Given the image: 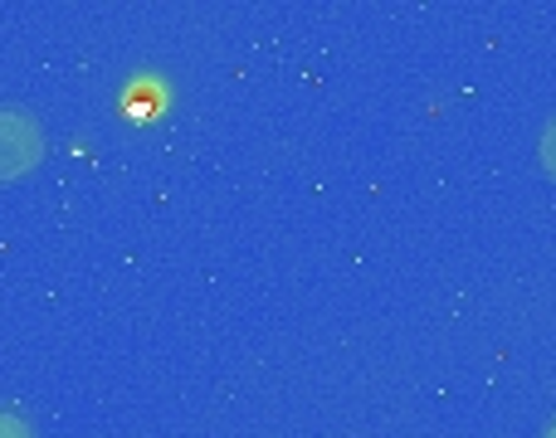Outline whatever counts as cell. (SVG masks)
<instances>
[{
  "instance_id": "2",
  "label": "cell",
  "mask_w": 556,
  "mask_h": 438,
  "mask_svg": "<svg viewBox=\"0 0 556 438\" xmlns=\"http://www.w3.org/2000/svg\"><path fill=\"white\" fill-rule=\"evenodd\" d=\"M0 438H29L25 420H20V414H10V410H0Z\"/></svg>"
},
{
  "instance_id": "1",
  "label": "cell",
  "mask_w": 556,
  "mask_h": 438,
  "mask_svg": "<svg viewBox=\"0 0 556 438\" xmlns=\"http://www.w3.org/2000/svg\"><path fill=\"white\" fill-rule=\"evenodd\" d=\"M39 156H45L39 123L20 107H0V181H20L25 171H35Z\"/></svg>"
},
{
  "instance_id": "4",
  "label": "cell",
  "mask_w": 556,
  "mask_h": 438,
  "mask_svg": "<svg viewBox=\"0 0 556 438\" xmlns=\"http://www.w3.org/2000/svg\"><path fill=\"white\" fill-rule=\"evenodd\" d=\"M547 438H556V424H552V429H547Z\"/></svg>"
},
{
  "instance_id": "3",
  "label": "cell",
  "mask_w": 556,
  "mask_h": 438,
  "mask_svg": "<svg viewBox=\"0 0 556 438\" xmlns=\"http://www.w3.org/2000/svg\"><path fill=\"white\" fill-rule=\"evenodd\" d=\"M542 162H547V171L556 176V123L547 127V137H542Z\"/></svg>"
}]
</instances>
